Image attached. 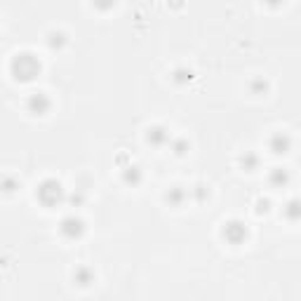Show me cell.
I'll return each instance as SVG.
<instances>
[{
  "label": "cell",
  "mask_w": 301,
  "mask_h": 301,
  "mask_svg": "<svg viewBox=\"0 0 301 301\" xmlns=\"http://www.w3.org/2000/svg\"><path fill=\"white\" fill-rule=\"evenodd\" d=\"M31 106H33V111H38V116H42V113L47 111L50 101H47V97H45V94H33V99H31Z\"/></svg>",
  "instance_id": "cell-3"
},
{
  "label": "cell",
  "mask_w": 301,
  "mask_h": 301,
  "mask_svg": "<svg viewBox=\"0 0 301 301\" xmlns=\"http://www.w3.org/2000/svg\"><path fill=\"white\" fill-rule=\"evenodd\" d=\"M64 233H68V236L73 238V236H80L82 233V221L80 219H64Z\"/></svg>",
  "instance_id": "cell-2"
},
{
  "label": "cell",
  "mask_w": 301,
  "mask_h": 301,
  "mask_svg": "<svg viewBox=\"0 0 301 301\" xmlns=\"http://www.w3.org/2000/svg\"><path fill=\"white\" fill-rule=\"evenodd\" d=\"M14 73H17V78H21V80H31L33 76H38V71H40V64L31 57V54H19L17 59H14Z\"/></svg>",
  "instance_id": "cell-1"
}]
</instances>
